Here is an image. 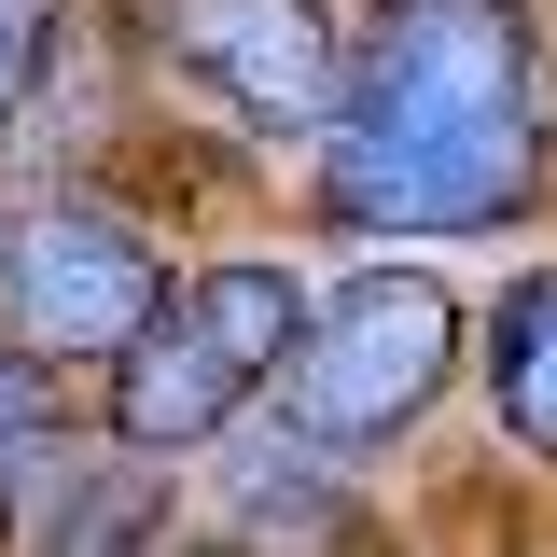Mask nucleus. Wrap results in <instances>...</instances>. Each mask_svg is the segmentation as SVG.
Here are the masks:
<instances>
[{"label":"nucleus","mask_w":557,"mask_h":557,"mask_svg":"<svg viewBox=\"0 0 557 557\" xmlns=\"http://www.w3.org/2000/svg\"><path fill=\"white\" fill-rule=\"evenodd\" d=\"M487 405L530 460H557V265H530L487 307Z\"/></svg>","instance_id":"obj_7"},{"label":"nucleus","mask_w":557,"mask_h":557,"mask_svg":"<svg viewBox=\"0 0 557 557\" xmlns=\"http://www.w3.org/2000/svg\"><path fill=\"white\" fill-rule=\"evenodd\" d=\"M153 57L196 70L237 126H335L348 42L321 0H153Z\"/></svg>","instance_id":"obj_5"},{"label":"nucleus","mask_w":557,"mask_h":557,"mask_svg":"<svg viewBox=\"0 0 557 557\" xmlns=\"http://www.w3.org/2000/svg\"><path fill=\"white\" fill-rule=\"evenodd\" d=\"M293 335H307V278L293 265H265V251L196 265L139 321V348L112 362V446H126V460H182L209 432H237V418L278 391Z\"/></svg>","instance_id":"obj_2"},{"label":"nucleus","mask_w":557,"mask_h":557,"mask_svg":"<svg viewBox=\"0 0 557 557\" xmlns=\"http://www.w3.org/2000/svg\"><path fill=\"white\" fill-rule=\"evenodd\" d=\"M237 516L251 530H348V502L321 487V446L307 432H251L237 446Z\"/></svg>","instance_id":"obj_8"},{"label":"nucleus","mask_w":557,"mask_h":557,"mask_svg":"<svg viewBox=\"0 0 557 557\" xmlns=\"http://www.w3.org/2000/svg\"><path fill=\"white\" fill-rule=\"evenodd\" d=\"M544 196V42L516 0H376L321 126L348 237H474Z\"/></svg>","instance_id":"obj_1"},{"label":"nucleus","mask_w":557,"mask_h":557,"mask_svg":"<svg viewBox=\"0 0 557 557\" xmlns=\"http://www.w3.org/2000/svg\"><path fill=\"white\" fill-rule=\"evenodd\" d=\"M153 557H251V544H153Z\"/></svg>","instance_id":"obj_10"},{"label":"nucleus","mask_w":557,"mask_h":557,"mask_svg":"<svg viewBox=\"0 0 557 557\" xmlns=\"http://www.w3.org/2000/svg\"><path fill=\"white\" fill-rule=\"evenodd\" d=\"M460 376V307L432 265H362L348 293L307 307V335L278 362V432H307L321 460L348 446H391L432 418V391Z\"/></svg>","instance_id":"obj_3"},{"label":"nucleus","mask_w":557,"mask_h":557,"mask_svg":"<svg viewBox=\"0 0 557 557\" xmlns=\"http://www.w3.org/2000/svg\"><path fill=\"white\" fill-rule=\"evenodd\" d=\"M153 530H168V474L153 460H70L42 502H28V557H153Z\"/></svg>","instance_id":"obj_6"},{"label":"nucleus","mask_w":557,"mask_h":557,"mask_svg":"<svg viewBox=\"0 0 557 557\" xmlns=\"http://www.w3.org/2000/svg\"><path fill=\"white\" fill-rule=\"evenodd\" d=\"M57 28H70V0H0V126L42 98V70H57Z\"/></svg>","instance_id":"obj_9"},{"label":"nucleus","mask_w":557,"mask_h":557,"mask_svg":"<svg viewBox=\"0 0 557 557\" xmlns=\"http://www.w3.org/2000/svg\"><path fill=\"white\" fill-rule=\"evenodd\" d=\"M153 307H168V265L139 223L84 196H42L0 223V348L14 362H126Z\"/></svg>","instance_id":"obj_4"}]
</instances>
